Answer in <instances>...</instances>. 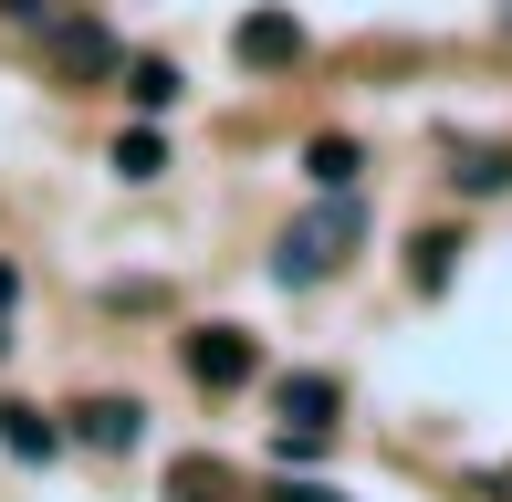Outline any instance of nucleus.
<instances>
[{
    "label": "nucleus",
    "instance_id": "f257e3e1",
    "mask_svg": "<svg viewBox=\"0 0 512 502\" xmlns=\"http://www.w3.org/2000/svg\"><path fill=\"white\" fill-rule=\"evenodd\" d=\"M356 231H366V220H356V199L335 189V210L293 220V231L272 241V283H293V293H304V283H324V272H345V241H356Z\"/></svg>",
    "mask_w": 512,
    "mask_h": 502
},
{
    "label": "nucleus",
    "instance_id": "f03ea898",
    "mask_svg": "<svg viewBox=\"0 0 512 502\" xmlns=\"http://www.w3.org/2000/svg\"><path fill=\"white\" fill-rule=\"evenodd\" d=\"M178 367H189V387L230 398V387H251V377H262V346H251L241 325H189V335H178Z\"/></svg>",
    "mask_w": 512,
    "mask_h": 502
},
{
    "label": "nucleus",
    "instance_id": "7ed1b4c3",
    "mask_svg": "<svg viewBox=\"0 0 512 502\" xmlns=\"http://www.w3.org/2000/svg\"><path fill=\"white\" fill-rule=\"evenodd\" d=\"M272 408H283V440H335V419H345V377L293 367L283 387H272Z\"/></svg>",
    "mask_w": 512,
    "mask_h": 502
},
{
    "label": "nucleus",
    "instance_id": "20e7f679",
    "mask_svg": "<svg viewBox=\"0 0 512 502\" xmlns=\"http://www.w3.org/2000/svg\"><path fill=\"white\" fill-rule=\"evenodd\" d=\"M230 53H241V74H293V63H304V21L293 11H241Z\"/></svg>",
    "mask_w": 512,
    "mask_h": 502
},
{
    "label": "nucleus",
    "instance_id": "39448f33",
    "mask_svg": "<svg viewBox=\"0 0 512 502\" xmlns=\"http://www.w3.org/2000/svg\"><path fill=\"white\" fill-rule=\"evenodd\" d=\"M63 440H84V450H136V440H147V408L115 398V387H105V398H74V408H63Z\"/></svg>",
    "mask_w": 512,
    "mask_h": 502
},
{
    "label": "nucleus",
    "instance_id": "423d86ee",
    "mask_svg": "<svg viewBox=\"0 0 512 502\" xmlns=\"http://www.w3.org/2000/svg\"><path fill=\"white\" fill-rule=\"evenodd\" d=\"M42 32H53V63L63 74H115V32L95 11H63V21H42Z\"/></svg>",
    "mask_w": 512,
    "mask_h": 502
},
{
    "label": "nucleus",
    "instance_id": "0eeeda50",
    "mask_svg": "<svg viewBox=\"0 0 512 502\" xmlns=\"http://www.w3.org/2000/svg\"><path fill=\"white\" fill-rule=\"evenodd\" d=\"M0 450H11V461H53V450H63L53 408H32V398H0Z\"/></svg>",
    "mask_w": 512,
    "mask_h": 502
},
{
    "label": "nucleus",
    "instance_id": "6e6552de",
    "mask_svg": "<svg viewBox=\"0 0 512 502\" xmlns=\"http://www.w3.org/2000/svg\"><path fill=\"white\" fill-rule=\"evenodd\" d=\"M178 95H189V84H178L168 53H136V63H126V105H136V116H168Z\"/></svg>",
    "mask_w": 512,
    "mask_h": 502
},
{
    "label": "nucleus",
    "instance_id": "1a4fd4ad",
    "mask_svg": "<svg viewBox=\"0 0 512 502\" xmlns=\"http://www.w3.org/2000/svg\"><path fill=\"white\" fill-rule=\"evenodd\" d=\"M356 168H366L356 136H314V147H304V178H314V189H356Z\"/></svg>",
    "mask_w": 512,
    "mask_h": 502
},
{
    "label": "nucleus",
    "instance_id": "9d476101",
    "mask_svg": "<svg viewBox=\"0 0 512 502\" xmlns=\"http://www.w3.org/2000/svg\"><path fill=\"white\" fill-rule=\"evenodd\" d=\"M115 178H136V189L168 178V136H157V126H126V136H115Z\"/></svg>",
    "mask_w": 512,
    "mask_h": 502
},
{
    "label": "nucleus",
    "instance_id": "9b49d317",
    "mask_svg": "<svg viewBox=\"0 0 512 502\" xmlns=\"http://www.w3.org/2000/svg\"><path fill=\"white\" fill-rule=\"evenodd\" d=\"M450 262H460V231H418V241H408V283H418V293L450 283Z\"/></svg>",
    "mask_w": 512,
    "mask_h": 502
},
{
    "label": "nucleus",
    "instance_id": "f8f14e48",
    "mask_svg": "<svg viewBox=\"0 0 512 502\" xmlns=\"http://www.w3.org/2000/svg\"><path fill=\"white\" fill-rule=\"evenodd\" d=\"M168 502H230V471L189 450V461H168Z\"/></svg>",
    "mask_w": 512,
    "mask_h": 502
},
{
    "label": "nucleus",
    "instance_id": "ddd939ff",
    "mask_svg": "<svg viewBox=\"0 0 512 502\" xmlns=\"http://www.w3.org/2000/svg\"><path fill=\"white\" fill-rule=\"evenodd\" d=\"M460 189H471V199H492V189H512V147H460Z\"/></svg>",
    "mask_w": 512,
    "mask_h": 502
},
{
    "label": "nucleus",
    "instance_id": "4468645a",
    "mask_svg": "<svg viewBox=\"0 0 512 502\" xmlns=\"http://www.w3.org/2000/svg\"><path fill=\"white\" fill-rule=\"evenodd\" d=\"M272 502H345V492H335V482H283Z\"/></svg>",
    "mask_w": 512,
    "mask_h": 502
},
{
    "label": "nucleus",
    "instance_id": "2eb2a0df",
    "mask_svg": "<svg viewBox=\"0 0 512 502\" xmlns=\"http://www.w3.org/2000/svg\"><path fill=\"white\" fill-rule=\"evenodd\" d=\"M0 21H53V0H0Z\"/></svg>",
    "mask_w": 512,
    "mask_h": 502
},
{
    "label": "nucleus",
    "instance_id": "dca6fc26",
    "mask_svg": "<svg viewBox=\"0 0 512 502\" xmlns=\"http://www.w3.org/2000/svg\"><path fill=\"white\" fill-rule=\"evenodd\" d=\"M11 304H21V272H11V262H0V325H11Z\"/></svg>",
    "mask_w": 512,
    "mask_h": 502
}]
</instances>
